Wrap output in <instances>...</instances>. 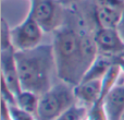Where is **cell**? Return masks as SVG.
<instances>
[{
    "label": "cell",
    "mask_w": 124,
    "mask_h": 120,
    "mask_svg": "<svg viewBox=\"0 0 124 120\" xmlns=\"http://www.w3.org/2000/svg\"><path fill=\"white\" fill-rule=\"evenodd\" d=\"M84 1H87V0H60V2L63 4L64 7L69 8V7H73L76 6V4H79Z\"/></svg>",
    "instance_id": "obj_16"
},
{
    "label": "cell",
    "mask_w": 124,
    "mask_h": 120,
    "mask_svg": "<svg viewBox=\"0 0 124 120\" xmlns=\"http://www.w3.org/2000/svg\"><path fill=\"white\" fill-rule=\"evenodd\" d=\"M1 120H12V117H11V115H10V110H9V106L4 101H2Z\"/></svg>",
    "instance_id": "obj_15"
},
{
    "label": "cell",
    "mask_w": 124,
    "mask_h": 120,
    "mask_svg": "<svg viewBox=\"0 0 124 120\" xmlns=\"http://www.w3.org/2000/svg\"><path fill=\"white\" fill-rule=\"evenodd\" d=\"M116 30L119 31V33H120L121 37L123 38L124 41V11L122 13V17H121V20H120V23H119L118 27H116Z\"/></svg>",
    "instance_id": "obj_17"
},
{
    "label": "cell",
    "mask_w": 124,
    "mask_h": 120,
    "mask_svg": "<svg viewBox=\"0 0 124 120\" xmlns=\"http://www.w3.org/2000/svg\"><path fill=\"white\" fill-rule=\"evenodd\" d=\"M38 103H39V95L35 94L33 92H30V91L22 90L16 95L15 106L36 116L37 109H38Z\"/></svg>",
    "instance_id": "obj_12"
},
{
    "label": "cell",
    "mask_w": 124,
    "mask_h": 120,
    "mask_svg": "<svg viewBox=\"0 0 124 120\" xmlns=\"http://www.w3.org/2000/svg\"><path fill=\"white\" fill-rule=\"evenodd\" d=\"M10 30L6 20H1V80L6 82L11 91L16 96L22 91L20 84L19 73H17L16 58L15 50L12 42H11Z\"/></svg>",
    "instance_id": "obj_5"
},
{
    "label": "cell",
    "mask_w": 124,
    "mask_h": 120,
    "mask_svg": "<svg viewBox=\"0 0 124 120\" xmlns=\"http://www.w3.org/2000/svg\"><path fill=\"white\" fill-rule=\"evenodd\" d=\"M114 63H116V57L98 54L96 59L93 61V63L90 64V67L88 68L87 72L85 73V75H84L82 81L103 79V77L107 74V72L110 70V68H111Z\"/></svg>",
    "instance_id": "obj_11"
},
{
    "label": "cell",
    "mask_w": 124,
    "mask_h": 120,
    "mask_svg": "<svg viewBox=\"0 0 124 120\" xmlns=\"http://www.w3.org/2000/svg\"><path fill=\"white\" fill-rule=\"evenodd\" d=\"M86 120H93V119H90L89 117H87V119H86Z\"/></svg>",
    "instance_id": "obj_18"
},
{
    "label": "cell",
    "mask_w": 124,
    "mask_h": 120,
    "mask_svg": "<svg viewBox=\"0 0 124 120\" xmlns=\"http://www.w3.org/2000/svg\"><path fill=\"white\" fill-rule=\"evenodd\" d=\"M28 13L45 33H54L64 23L68 8L60 0H30Z\"/></svg>",
    "instance_id": "obj_4"
},
{
    "label": "cell",
    "mask_w": 124,
    "mask_h": 120,
    "mask_svg": "<svg viewBox=\"0 0 124 120\" xmlns=\"http://www.w3.org/2000/svg\"><path fill=\"white\" fill-rule=\"evenodd\" d=\"M94 38L98 54L111 57L124 54V41L116 28L97 27L94 31Z\"/></svg>",
    "instance_id": "obj_8"
},
{
    "label": "cell",
    "mask_w": 124,
    "mask_h": 120,
    "mask_svg": "<svg viewBox=\"0 0 124 120\" xmlns=\"http://www.w3.org/2000/svg\"><path fill=\"white\" fill-rule=\"evenodd\" d=\"M121 120H124V115H123V117H122V119H121Z\"/></svg>",
    "instance_id": "obj_19"
},
{
    "label": "cell",
    "mask_w": 124,
    "mask_h": 120,
    "mask_svg": "<svg viewBox=\"0 0 124 120\" xmlns=\"http://www.w3.org/2000/svg\"><path fill=\"white\" fill-rule=\"evenodd\" d=\"M120 56H124V54H122V55H120Z\"/></svg>",
    "instance_id": "obj_20"
},
{
    "label": "cell",
    "mask_w": 124,
    "mask_h": 120,
    "mask_svg": "<svg viewBox=\"0 0 124 120\" xmlns=\"http://www.w3.org/2000/svg\"><path fill=\"white\" fill-rule=\"evenodd\" d=\"M94 31L83 13L69 7L64 23L52 33L57 77L60 81L75 86L83 80L98 55Z\"/></svg>",
    "instance_id": "obj_1"
},
{
    "label": "cell",
    "mask_w": 124,
    "mask_h": 120,
    "mask_svg": "<svg viewBox=\"0 0 124 120\" xmlns=\"http://www.w3.org/2000/svg\"><path fill=\"white\" fill-rule=\"evenodd\" d=\"M77 103L74 86L60 81L39 96L37 120H54L62 112Z\"/></svg>",
    "instance_id": "obj_3"
},
{
    "label": "cell",
    "mask_w": 124,
    "mask_h": 120,
    "mask_svg": "<svg viewBox=\"0 0 124 120\" xmlns=\"http://www.w3.org/2000/svg\"><path fill=\"white\" fill-rule=\"evenodd\" d=\"M74 94L77 103L86 106L88 109L93 107L102 95V79L82 81L74 86Z\"/></svg>",
    "instance_id": "obj_10"
},
{
    "label": "cell",
    "mask_w": 124,
    "mask_h": 120,
    "mask_svg": "<svg viewBox=\"0 0 124 120\" xmlns=\"http://www.w3.org/2000/svg\"><path fill=\"white\" fill-rule=\"evenodd\" d=\"M107 120H121L124 115V82L116 83L102 98Z\"/></svg>",
    "instance_id": "obj_9"
},
{
    "label": "cell",
    "mask_w": 124,
    "mask_h": 120,
    "mask_svg": "<svg viewBox=\"0 0 124 120\" xmlns=\"http://www.w3.org/2000/svg\"><path fill=\"white\" fill-rule=\"evenodd\" d=\"M15 58L22 90L40 96L54 85L52 77L57 75V68L52 44L16 51Z\"/></svg>",
    "instance_id": "obj_2"
},
{
    "label": "cell",
    "mask_w": 124,
    "mask_h": 120,
    "mask_svg": "<svg viewBox=\"0 0 124 120\" xmlns=\"http://www.w3.org/2000/svg\"><path fill=\"white\" fill-rule=\"evenodd\" d=\"M9 110H10V115L12 117V120H37L36 116L21 109V108H19L15 105L9 106Z\"/></svg>",
    "instance_id": "obj_14"
},
{
    "label": "cell",
    "mask_w": 124,
    "mask_h": 120,
    "mask_svg": "<svg viewBox=\"0 0 124 120\" xmlns=\"http://www.w3.org/2000/svg\"><path fill=\"white\" fill-rule=\"evenodd\" d=\"M45 32L38 25L34 17L27 13L25 19L10 30L11 42L16 51L27 50L41 44Z\"/></svg>",
    "instance_id": "obj_6"
},
{
    "label": "cell",
    "mask_w": 124,
    "mask_h": 120,
    "mask_svg": "<svg viewBox=\"0 0 124 120\" xmlns=\"http://www.w3.org/2000/svg\"><path fill=\"white\" fill-rule=\"evenodd\" d=\"M124 11V0H93L96 27L116 28Z\"/></svg>",
    "instance_id": "obj_7"
},
{
    "label": "cell",
    "mask_w": 124,
    "mask_h": 120,
    "mask_svg": "<svg viewBox=\"0 0 124 120\" xmlns=\"http://www.w3.org/2000/svg\"><path fill=\"white\" fill-rule=\"evenodd\" d=\"M88 112L89 109L86 106L79 103H75L54 120H86L88 117Z\"/></svg>",
    "instance_id": "obj_13"
}]
</instances>
